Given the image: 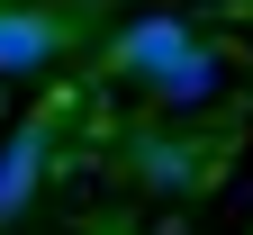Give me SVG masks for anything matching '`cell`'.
Returning a JSON list of instances; mask_svg holds the SVG:
<instances>
[{
    "instance_id": "7a4b0ae2",
    "label": "cell",
    "mask_w": 253,
    "mask_h": 235,
    "mask_svg": "<svg viewBox=\"0 0 253 235\" xmlns=\"http://www.w3.org/2000/svg\"><path fill=\"white\" fill-rule=\"evenodd\" d=\"M73 37V18L63 9H37V0H9L0 9V73H45Z\"/></svg>"
},
{
    "instance_id": "3957f363",
    "label": "cell",
    "mask_w": 253,
    "mask_h": 235,
    "mask_svg": "<svg viewBox=\"0 0 253 235\" xmlns=\"http://www.w3.org/2000/svg\"><path fill=\"white\" fill-rule=\"evenodd\" d=\"M45 145H54V127H45V118H27L18 136L0 145V226L37 199V181H45Z\"/></svg>"
},
{
    "instance_id": "277c9868",
    "label": "cell",
    "mask_w": 253,
    "mask_h": 235,
    "mask_svg": "<svg viewBox=\"0 0 253 235\" xmlns=\"http://www.w3.org/2000/svg\"><path fill=\"white\" fill-rule=\"evenodd\" d=\"M217 82H226V63H217L208 46H190L172 73L154 82V99H163V109H208V99H217Z\"/></svg>"
},
{
    "instance_id": "6da1fadb",
    "label": "cell",
    "mask_w": 253,
    "mask_h": 235,
    "mask_svg": "<svg viewBox=\"0 0 253 235\" xmlns=\"http://www.w3.org/2000/svg\"><path fill=\"white\" fill-rule=\"evenodd\" d=\"M199 46L190 37V18H172V9H154V18H136V27H118L109 37V73H136V82H163L172 63Z\"/></svg>"
},
{
    "instance_id": "5b68a950",
    "label": "cell",
    "mask_w": 253,
    "mask_h": 235,
    "mask_svg": "<svg viewBox=\"0 0 253 235\" xmlns=\"http://www.w3.org/2000/svg\"><path fill=\"white\" fill-rule=\"evenodd\" d=\"M208 172H217V163H208L199 145H145V181H154V190H199Z\"/></svg>"
}]
</instances>
